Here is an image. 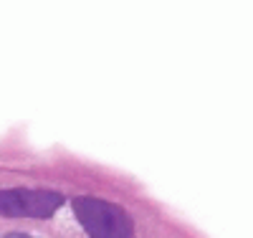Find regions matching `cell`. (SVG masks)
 Instances as JSON below:
<instances>
[{
    "label": "cell",
    "instance_id": "cell-1",
    "mask_svg": "<svg viewBox=\"0 0 253 238\" xmlns=\"http://www.w3.org/2000/svg\"><path fill=\"white\" fill-rule=\"evenodd\" d=\"M74 215L86 231L89 238H132L134 236V223L129 213L119 208L117 203L81 195L74 203Z\"/></svg>",
    "mask_w": 253,
    "mask_h": 238
},
{
    "label": "cell",
    "instance_id": "cell-3",
    "mask_svg": "<svg viewBox=\"0 0 253 238\" xmlns=\"http://www.w3.org/2000/svg\"><path fill=\"white\" fill-rule=\"evenodd\" d=\"M3 238H33L31 233H23V231H13V233H5Z\"/></svg>",
    "mask_w": 253,
    "mask_h": 238
},
{
    "label": "cell",
    "instance_id": "cell-2",
    "mask_svg": "<svg viewBox=\"0 0 253 238\" xmlns=\"http://www.w3.org/2000/svg\"><path fill=\"white\" fill-rule=\"evenodd\" d=\"M61 192L56 190H26V188H10L0 190V215L5 218H41L48 221L51 215L63 205Z\"/></svg>",
    "mask_w": 253,
    "mask_h": 238
}]
</instances>
